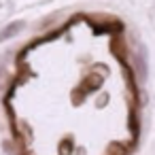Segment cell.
Listing matches in <instances>:
<instances>
[{
	"mask_svg": "<svg viewBox=\"0 0 155 155\" xmlns=\"http://www.w3.org/2000/svg\"><path fill=\"white\" fill-rule=\"evenodd\" d=\"M24 21H11L7 28H2V30H0V43H5V41H9V38H13L19 30H24Z\"/></svg>",
	"mask_w": 155,
	"mask_h": 155,
	"instance_id": "7a4b0ae2",
	"label": "cell"
},
{
	"mask_svg": "<svg viewBox=\"0 0 155 155\" xmlns=\"http://www.w3.org/2000/svg\"><path fill=\"white\" fill-rule=\"evenodd\" d=\"M136 72H138V79L140 81L147 79L149 66H147V47L144 45H140L138 47V53H136Z\"/></svg>",
	"mask_w": 155,
	"mask_h": 155,
	"instance_id": "6da1fadb",
	"label": "cell"
}]
</instances>
